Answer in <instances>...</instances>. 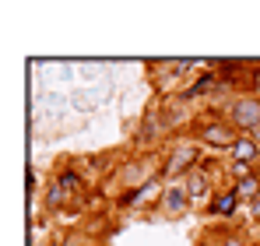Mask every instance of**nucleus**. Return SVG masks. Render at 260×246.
Listing matches in <instances>:
<instances>
[{
  "label": "nucleus",
  "mask_w": 260,
  "mask_h": 246,
  "mask_svg": "<svg viewBox=\"0 0 260 246\" xmlns=\"http://www.w3.org/2000/svg\"><path fill=\"white\" fill-rule=\"evenodd\" d=\"M232 127L239 130H257L260 127V102L257 99H239L232 106Z\"/></svg>",
  "instance_id": "nucleus-1"
},
{
  "label": "nucleus",
  "mask_w": 260,
  "mask_h": 246,
  "mask_svg": "<svg viewBox=\"0 0 260 246\" xmlns=\"http://www.w3.org/2000/svg\"><path fill=\"white\" fill-rule=\"evenodd\" d=\"M201 137L208 141V144H215V148H232L239 137H236V130L232 127H225V123H211V127H204L201 130Z\"/></svg>",
  "instance_id": "nucleus-2"
},
{
  "label": "nucleus",
  "mask_w": 260,
  "mask_h": 246,
  "mask_svg": "<svg viewBox=\"0 0 260 246\" xmlns=\"http://www.w3.org/2000/svg\"><path fill=\"white\" fill-rule=\"evenodd\" d=\"M236 197H250V201H257V197H260V176H243V179L236 183Z\"/></svg>",
  "instance_id": "nucleus-3"
},
{
  "label": "nucleus",
  "mask_w": 260,
  "mask_h": 246,
  "mask_svg": "<svg viewBox=\"0 0 260 246\" xmlns=\"http://www.w3.org/2000/svg\"><path fill=\"white\" fill-rule=\"evenodd\" d=\"M236 201H239L236 190H225V194H218L215 201H211V211H215V214H232V211H236Z\"/></svg>",
  "instance_id": "nucleus-4"
},
{
  "label": "nucleus",
  "mask_w": 260,
  "mask_h": 246,
  "mask_svg": "<svg viewBox=\"0 0 260 246\" xmlns=\"http://www.w3.org/2000/svg\"><path fill=\"white\" fill-rule=\"evenodd\" d=\"M232 155H236V162H250V159L257 155V141H250V137H239V141L232 144Z\"/></svg>",
  "instance_id": "nucleus-5"
},
{
  "label": "nucleus",
  "mask_w": 260,
  "mask_h": 246,
  "mask_svg": "<svg viewBox=\"0 0 260 246\" xmlns=\"http://www.w3.org/2000/svg\"><path fill=\"white\" fill-rule=\"evenodd\" d=\"M197 155H193V148H183V151H176L173 162H169V172H179V169H186V162H193Z\"/></svg>",
  "instance_id": "nucleus-6"
},
{
  "label": "nucleus",
  "mask_w": 260,
  "mask_h": 246,
  "mask_svg": "<svg viewBox=\"0 0 260 246\" xmlns=\"http://www.w3.org/2000/svg\"><path fill=\"white\" fill-rule=\"evenodd\" d=\"M204 190H208V176H204V172H193V176H190V183H186V194L201 197Z\"/></svg>",
  "instance_id": "nucleus-7"
},
{
  "label": "nucleus",
  "mask_w": 260,
  "mask_h": 246,
  "mask_svg": "<svg viewBox=\"0 0 260 246\" xmlns=\"http://www.w3.org/2000/svg\"><path fill=\"white\" fill-rule=\"evenodd\" d=\"M166 207L169 211H183L186 207V190H169L166 194Z\"/></svg>",
  "instance_id": "nucleus-8"
},
{
  "label": "nucleus",
  "mask_w": 260,
  "mask_h": 246,
  "mask_svg": "<svg viewBox=\"0 0 260 246\" xmlns=\"http://www.w3.org/2000/svg\"><path fill=\"white\" fill-rule=\"evenodd\" d=\"M46 204H49V207H60V204H63V187H60V179L46 190Z\"/></svg>",
  "instance_id": "nucleus-9"
},
{
  "label": "nucleus",
  "mask_w": 260,
  "mask_h": 246,
  "mask_svg": "<svg viewBox=\"0 0 260 246\" xmlns=\"http://www.w3.org/2000/svg\"><path fill=\"white\" fill-rule=\"evenodd\" d=\"M215 74H204V78H201V81L193 84V88H186V95H190V99H193V95H201V91H208V88H215Z\"/></svg>",
  "instance_id": "nucleus-10"
},
{
  "label": "nucleus",
  "mask_w": 260,
  "mask_h": 246,
  "mask_svg": "<svg viewBox=\"0 0 260 246\" xmlns=\"http://www.w3.org/2000/svg\"><path fill=\"white\" fill-rule=\"evenodd\" d=\"M60 187H63V190H81L78 172H71V169H67V172H60Z\"/></svg>",
  "instance_id": "nucleus-11"
},
{
  "label": "nucleus",
  "mask_w": 260,
  "mask_h": 246,
  "mask_svg": "<svg viewBox=\"0 0 260 246\" xmlns=\"http://www.w3.org/2000/svg\"><path fill=\"white\" fill-rule=\"evenodd\" d=\"M253 214H257V218H260V197H257V201H253Z\"/></svg>",
  "instance_id": "nucleus-12"
},
{
  "label": "nucleus",
  "mask_w": 260,
  "mask_h": 246,
  "mask_svg": "<svg viewBox=\"0 0 260 246\" xmlns=\"http://www.w3.org/2000/svg\"><path fill=\"white\" fill-rule=\"evenodd\" d=\"M221 246H239V243H236V239H225V243H221Z\"/></svg>",
  "instance_id": "nucleus-13"
},
{
  "label": "nucleus",
  "mask_w": 260,
  "mask_h": 246,
  "mask_svg": "<svg viewBox=\"0 0 260 246\" xmlns=\"http://www.w3.org/2000/svg\"><path fill=\"white\" fill-rule=\"evenodd\" d=\"M257 246H260V243H257Z\"/></svg>",
  "instance_id": "nucleus-14"
}]
</instances>
